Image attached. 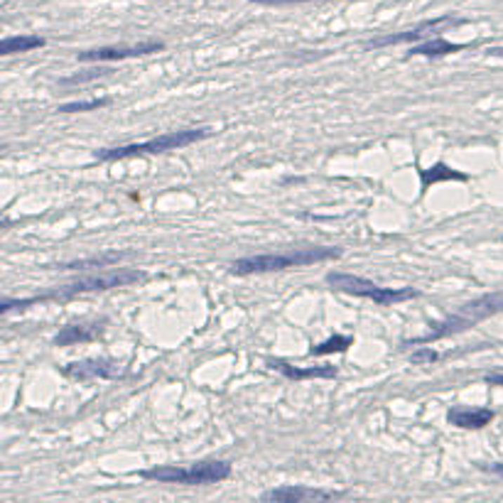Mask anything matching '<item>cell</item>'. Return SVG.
I'll list each match as a JSON object with an SVG mask.
<instances>
[{"mask_svg": "<svg viewBox=\"0 0 503 503\" xmlns=\"http://www.w3.org/2000/svg\"><path fill=\"white\" fill-rule=\"evenodd\" d=\"M499 312H503V290L489 292V295H481L471 302H464V305H462L455 315H450L447 320L432 325L427 334L407 339V341H403V344H405V346H420V344L440 341V339L455 337V334H459V332L471 329V327H476L479 322L489 320V317L499 315Z\"/></svg>", "mask_w": 503, "mask_h": 503, "instance_id": "6da1fadb", "label": "cell"}, {"mask_svg": "<svg viewBox=\"0 0 503 503\" xmlns=\"http://www.w3.org/2000/svg\"><path fill=\"white\" fill-rule=\"evenodd\" d=\"M341 256V248L329 246H312V248H295L287 253H261V256L238 258L231 263L233 275H261V273H277L290 270V268H307L315 263L334 261Z\"/></svg>", "mask_w": 503, "mask_h": 503, "instance_id": "7a4b0ae2", "label": "cell"}, {"mask_svg": "<svg viewBox=\"0 0 503 503\" xmlns=\"http://www.w3.org/2000/svg\"><path fill=\"white\" fill-rule=\"evenodd\" d=\"M207 136H209L207 128H184V131L162 133L160 138H152V141H145V143L101 148V150H93V157L101 162H118V160H128V157H138V155H160V152H169V150H182V148L192 145V143L202 141V138Z\"/></svg>", "mask_w": 503, "mask_h": 503, "instance_id": "3957f363", "label": "cell"}, {"mask_svg": "<svg viewBox=\"0 0 503 503\" xmlns=\"http://www.w3.org/2000/svg\"><path fill=\"white\" fill-rule=\"evenodd\" d=\"M231 476V464L221 459L197 462L189 466H152V469L141 471V479L157 481V484H179V486H209Z\"/></svg>", "mask_w": 503, "mask_h": 503, "instance_id": "277c9868", "label": "cell"}, {"mask_svg": "<svg viewBox=\"0 0 503 503\" xmlns=\"http://www.w3.org/2000/svg\"><path fill=\"white\" fill-rule=\"evenodd\" d=\"M327 285L337 292L344 295H353V297H363V300H371L373 305L381 307H391L398 302H407L412 297H417L420 292L412 290V287H383L373 280H366L361 275H351V273H327Z\"/></svg>", "mask_w": 503, "mask_h": 503, "instance_id": "5b68a950", "label": "cell"}, {"mask_svg": "<svg viewBox=\"0 0 503 503\" xmlns=\"http://www.w3.org/2000/svg\"><path fill=\"white\" fill-rule=\"evenodd\" d=\"M148 275L143 270H121L113 273H103V275H86V277H77V280L67 282L59 290L49 292V295H39V297H30L32 305L44 300H52V297H74V295H86V292H106V290H116V287H128L136 285V282H145Z\"/></svg>", "mask_w": 503, "mask_h": 503, "instance_id": "8992f818", "label": "cell"}, {"mask_svg": "<svg viewBox=\"0 0 503 503\" xmlns=\"http://www.w3.org/2000/svg\"><path fill=\"white\" fill-rule=\"evenodd\" d=\"M466 25V20L462 18H452V15H442V18L435 20H425V22L415 25L410 30H403L398 34H386V37H376V39H368L363 42L366 49H383V47H396V44H417L422 39H432V37H440V32L450 27H462Z\"/></svg>", "mask_w": 503, "mask_h": 503, "instance_id": "52a82bcc", "label": "cell"}, {"mask_svg": "<svg viewBox=\"0 0 503 503\" xmlns=\"http://www.w3.org/2000/svg\"><path fill=\"white\" fill-rule=\"evenodd\" d=\"M162 42H141V44H113V47L84 49L79 52V62H123V59L148 57V54L162 52Z\"/></svg>", "mask_w": 503, "mask_h": 503, "instance_id": "ba28073f", "label": "cell"}, {"mask_svg": "<svg viewBox=\"0 0 503 503\" xmlns=\"http://www.w3.org/2000/svg\"><path fill=\"white\" fill-rule=\"evenodd\" d=\"M64 376L72 378V381H113V378H121L123 371L116 361L111 358H84V361H74L64 368Z\"/></svg>", "mask_w": 503, "mask_h": 503, "instance_id": "9c48e42d", "label": "cell"}, {"mask_svg": "<svg viewBox=\"0 0 503 503\" xmlns=\"http://www.w3.org/2000/svg\"><path fill=\"white\" fill-rule=\"evenodd\" d=\"M344 491H327L315 489V486H280L270 489L261 496L263 501H277V503H300V501H334L341 499Z\"/></svg>", "mask_w": 503, "mask_h": 503, "instance_id": "30bf717a", "label": "cell"}, {"mask_svg": "<svg viewBox=\"0 0 503 503\" xmlns=\"http://www.w3.org/2000/svg\"><path fill=\"white\" fill-rule=\"evenodd\" d=\"M494 410L489 407H452L447 412V422L462 430H481V427L494 422Z\"/></svg>", "mask_w": 503, "mask_h": 503, "instance_id": "8fae6325", "label": "cell"}, {"mask_svg": "<svg viewBox=\"0 0 503 503\" xmlns=\"http://www.w3.org/2000/svg\"><path fill=\"white\" fill-rule=\"evenodd\" d=\"M268 366L273 371L282 373L290 381H307V378H337V366H292V363L282 361V358H268Z\"/></svg>", "mask_w": 503, "mask_h": 503, "instance_id": "7c38bea8", "label": "cell"}, {"mask_svg": "<svg viewBox=\"0 0 503 503\" xmlns=\"http://www.w3.org/2000/svg\"><path fill=\"white\" fill-rule=\"evenodd\" d=\"M474 47V44H459V42H447L445 37H432L425 42H417L410 47L407 57H447V54L464 52V49Z\"/></svg>", "mask_w": 503, "mask_h": 503, "instance_id": "4fadbf2b", "label": "cell"}, {"mask_svg": "<svg viewBox=\"0 0 503 503\" xmlns=\"http://www.w3.org/2000/svg\"><path fill=\"white\" fill-rule=\"evenodd\" d=\"M103 334L101 325H69L54 337L57 346H74V344H84V341H96Z\"/></svg>", "mask_w": 503, "mask_h": 503, "instance_id": "5bb4252c", "label": "cell"}, {"mask_svg": "<svg viewBox=\"0 0 503 503\" xmlns=\"http://www.w3.org/2000/svg\"><path fill=\"white\" fill-rule=\"evenodd\" d=\"M417 174H420L422 192H427L432 184H440V182H466V179H469L464 172H457V169H452L450 165H445V162H437V165L427 169H417Z\"/></svg>", "mask_w": 503, "mask_h": 503, "instance_id": "9a60e30c", "label": "cell"}, {"mask_svg": "<svg viewBox=\"0 0 503 503\" xmlns=\"http://www.w3.org/2000/svg\"><path fill=\"white\" fill-rule=\"evenodd\" d=\"M47 44L44 37H37V34H15V37H5L0 42V54L3 57H10V54H22V52H32V49H39Z\"/></svg>", "mask_w": 503, "mask_h": 503, "instance_id": "2e32d148", "label": "cell"}, {"mask_svg": "<svg viewBox=\"0 0 503 503\" xmlns=\"http://www.w3.org/2000/svg\"><path fill=\"white\" fill-rule=\"evenodd\" d=\"M128 253H101V256H91V258H81V261H72V263H64L59 266L62 270H86V268H108V266H116L126 258Z\"/></svg>", "mask_w": 503, "mask_h": 503, "instance_id": "e0dca14e", "label": "cell"}, {"mask_svg": "<svg viewBox=\"0 0 503 503\" xmlns=\"http://www.w3.org/2000/svg\"><path fill=\"white\" fill-rule=\"evenodd\" d=\"M348 346H353V337L334 334V337L327 339V341L315 344V346L310 348V356H329V353H344Z\"/></svg>", "mask_w": 503, "mask_h": 503, "instance_id": "ac0fdd59", "label": "cell"}, {"mask_svg": "<svg viewBox=\"0 0 503 503\" xmlns=\"http://www.w3.org/2000/svg\"><path fill=\"white\" fill-rule=\"evenodd\" d=\"M108 98H91V101H74V103H64L59 106V113H86V111H98V108L108 106Z\"/></svg>", "mask_w": 503, "mask_h": 503, "instance_id": "d6986e66", "label": "cell"}, {"mask_svg": "<svg viewBox=\"0 0 503 503\" xmlns=\"http://www.w3.org/2000/svg\"><path fill=\"white\" fill-rule=\"evenodd\" d=\"M440 358V353L435 351L432 346H425V344H420V346L412 351V356H410V363L412 366H432V363Z\"/></svg>", "mask_w": 503, "mask_h": 503, "instance_id": "ffe728a7", "label": "cell"}, {"mask_svg": "<svg viewBox=\"0 0 503 503\" xmlns=\"http://www.w3.org/2000/svg\"><path fill=\"white\" fill-rule=\"evenodd\" d=\"M261 5H297V3H320V0H251Z\"/></svg>", "mask_w": 503, "mask_h": 503, "instance_id": "44dd1931", "label": "cell"}, {"mask_svg": "<svg viewBox=\"0 0 503 503\" xmlns=\"http://www.w3.org/2000/svg\"><path fill=\"white\" fill-rule=\"evenodd\" d=\"M484 381L489 383V386H501L503 388V373H489Z\"/></svg>", "mask_w": 503, "mask_h": 503, "instance_id": "7402d4cb", "label": "cell"}, {"mask_svg": "<svg viewBox=\"0 0 503 503\" xmlns=\"http://www.w3.org/2000/svg\"><path fill=\"white\" fill-rule=\"evenodd\" d=\"M486 469L494 471L496 476H501V479H503V464H491V466H486Z\"/></svg>", "mask_w": 503, "mask_h": 503, "instance_id": "603a6c76", "label": "cell"}]
</instances>
